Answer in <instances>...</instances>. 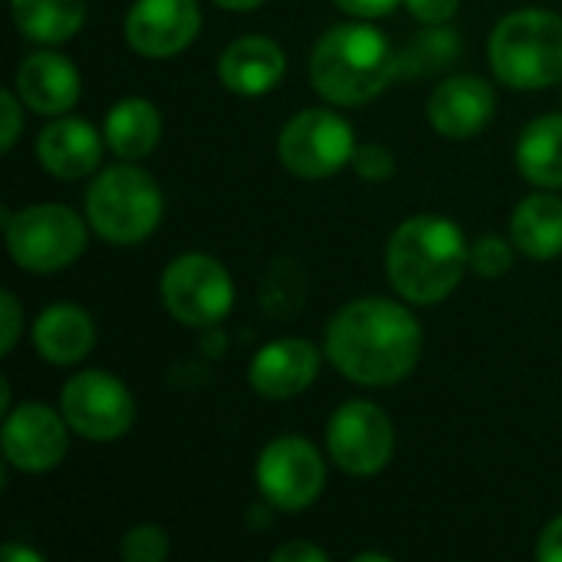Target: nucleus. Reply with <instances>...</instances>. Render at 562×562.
<instances>
[{"mask_svg":"<svg viewBox=\"0 0 562 562\" xmlns=\"http://www.w3.org/2000/svg\"><path fill=\"white\" fill-rule=\"evenodd\" d=\"M161 300L181 326L211 329L234 306V280L221 260L207 254H181L161 273Z\"/></svg>","mask_w":562,"mask_h":562,"instance_id":"obj_8","label":"nucleus"},{"mask_svg":"<svg viewBox=\"0 0 562 562\" xmlns=\"http://www.w3.org/2000/svg\"><path fill=\"white\" fill-rule=\"evenodd\" d=\"M352 168H356V175L362 181H389L395 175V155H392V148H385L379 142H369V145L356 148Z\"/></svg>","mask_w":562,"mask_h":562,"instance_id":"obj_28","label":"nucleus"},{"mask_svg":"<svg viewBox=\"0 0 562 562\" xmlns=\"http://www.w3.org/2000/svg\"><path fill=\"white\" fill-rule=\"evenodd\" d=\"M494 76L510 89H547L562 82V16L527 7L507 13L487 43Z\"/></svg>","mask_w":562,"mask_h":562,"instance_id":"obj_4","label":"nucleus"},{"mask_svg":"<svg viewBox=\"0 0 562 562\" xmlns=\"http://www.w3.org/2000/svg\"><path fill=\"white\" fill-rule=\"evenodd\" d=\"M95 346V323L72 303L46 306L33 323V349L49 366H76Z\"/></svg>","mask_w":562,"mask_h":562,"instance_id":"obj_19","label":"nucleus"},{"mask_svg":"<svg viewBox=\"0 0 562 562\" xmlns=\"http://www.w3.org/2000/svg\"><path fill=\"white\" fill-rule=\"evenodd\" d=\"M497 92L481 76H448L428 95V122L445 138H474L491 125Z\"/></svg>","mask_w":562,"mask_h":562,"instance_id":"obj_15","label":"nucleus"},{"mask_svg":"<svg viewBox=\"0 0 562 562\" xmlns=\"http://www.w3.org/2000/svg\"><path fill=\"white\" fill-rule=\"evenodd\" d=\"M273 562H329V553L319 550L316 543H306V540H293V543H283L273 550Z\"/></svg>","mask_w":562,"mask_h":562,"instance_id":"obj_33","label":"nucleus"},{"mask_svg":"<svg viewBox=\"0 0 562 562\" xmlns=\"http://www.w3.org/2000/svg\"><path fill=\"white\" fill-rule=\"evenodd\" d=\"M257 491L283 514H300L313 507L326 487V461L313 441L300 435L273 438L257 458Z\"/></svg>","mask_w":562,"mask_h":562,"instance_id":"obj_10","label":"nucleus"},{"mask_svg":"<svg viewBox=\"0 0 562 562\" xmlns=\"http://www.w3.org/2000/svg\"><path fill=\"white\" fill-rule=\"evenodd\" d=\"M59 412L72 435L86 441H119L135 425V398L122 379L102 369L72 375L59 392Z\"/></svg>","mask_w":562,"mask_h":562,"instance_id":"obj_9","label":"nucleus"},{"mask_svg":"<svg viewBox=\"0 0 562 562\" xmlns=\"http://www.w3.org/2000/svg\"><path fill=\"white\" fill-rule=\"evenodd\" d=\"M221 10H234V13H247V10H257L260 3H267V0H214Z\"/></svg>","mask_w":562,"mask_h":562,"instance_id":"obj_36","label":"nucleus"},{"mask_svg":"<svg viewBox=\"0 0 562 562\" xmlns=\"http://www.w3.org/2000/svg\"><path fill=\"white\" fill-rule=\"evenodd\" d=\"M0 105H3V135H0V151H13L16 138H20V128H23V99L16 89H3L0 92Z\"/></svg>","mask_w":562,"mask_h":562,"instance_id":"obj_29","label":"nucleus"},{"mask_svg":"<svg viewBox=\"0 0 562 562\" xmlns=\"http://www.w3.org/2000/svg\"><path fill=\"white\" fill-rule=\"evenodd\" d=\"M514 250H517L514 240H504L497 234H484L471 244V270L484 280H497V277L514 270V260H517Z\"/></svg>","mask_w":562,"mask_h":562,"instance_id":"obj_26","label":"nucleus"},{"mask_svg":"<svg viewBox=\"0 0 562 562\" xmlns=\"http://www.w3.org/2000/svg\"><path fill=\"white\" fill-rule=\"evenodd\" d=\"M105 145L122 161H138L151 155L161 142V112L148 99H119L102 125Z\"/></svg>","mask_w":562,"mask_h":562,"instance_id":"obj_20","label":"nucleus"},{"mask_svg":"<svg viewBox=\"0 0 562 562\" xmlns=\"http://www.w3.org/2000/svg\"><path fill=\"white\" fill-rule=\"evenodd\" d=\"M356 562H392L389 553H359V557H352Z\"/></svg>","mask_w":562,"mask_h":562,"instance_id":"obj_38","label":"nucleus"},{"mask_svg":"<svg viewBox=\"0 0 562 562\" xmlns=\"http://www.w3.org/2000/svg\"><path fill=\"white\" fill-rule=\"evenodd\" d=\"M168 533L155 524H142V527H132L125 537H122V560L125 562H165L168 560Z\"/></svg>","mask_w":562,"mask_h":562,"instance_id":"obj_27","label":"nucleus"},{"mask_svg":"<svg viewBox=\"0 0 562 562\" xmlns=\"http://www.w3.org/2000/svg\"><path fill=\"white\" fill-rule=\"evenodd\" d=\"M405 7L418 23H451L461 0H405Z\"/></svg>","mask_w":562,"mask_h":562,"instance_id":"obj_31","label":"nucleus"},{"mask_svg":"<svg viewBox=\"0 0 562 562\" xmlns=\"http://www.w3.org/2000/svg\"><path fill=\"white\" fill-rule=\"evenodd\" d=\"M517 168L520 175L547 191L562 188V115H537L517 142Z\"/></svg>","mask_w":562,"mask_h":562,"instance_id":"obj_22","label":"nucleus"},{"mask_svg":"<svg viewBox=\"0 0 562 562\" xmlns=\"http://www.w3.org/2000/svg\"><path fill=\"white\" fill-rule=\"evenodd\" d=\"M10 13L26 40L59 46L82 30L86 0H10Z\"/></svg>","mask_w":562,"mask_h":562,"instance_id":"obj_23","label":"nucleus"},{"mask_svg":"<svg viewBox=\"0 0 562 562\" xmlns=\"http://www.w3.org/2000/svg\"><path fill=\"white\" fill-rule=\"evenodd\" d=\"M105 135L95 132L86 119L76 115H53L36 135V161L46 175L59 181L89 178L102 161Z\"/></svg>","mask_w":562,"mask_h":562,"instance_id":"obj_16","label":"nucleus"},{"mask_svg":"<svg viewBox=\"0 0 562 562\" xmlns=\"http://www.w3.org/2000/svg\"><path fill=\"white\" fill-rule=\"evenodd\" d=\"M3 237L20 270L56 273L82 257L86 221L66 204H30L16 214L3 211Z\"/></svg>","mask_w":562,"mask_h":562,"instance_id":"obj_6","label":"nucleus"},{"mask_svg":"<svg viewBox=\"0 0 562 562\" xmlns=\"http://www.w3.org/2000/svg\"><path fill=\"white\" fill-rule=\"evenodd\" d=\"M333 3L339 10H346L349 16H356V20H379V16L392 13L405 0H333Z\"/></svg>","mask_w":562,"mask_h":562,"instance_id":"obj_32","label":"nucleus"},{"mask_svg":"<svg viewBox=\"0 0 562 562\" xmlns=\"http://www.w3.org/2000/svg\"><path fill=\"white\" fill-rule=\"evenodd\" d=\"M537 560L540 562H562V514L557 520H550L540 533L537 543Z\"/></svg>","mask_w":562,"mask_h":562,"instance_id":"obj_34","label":"nucleus"},{"mask_svg":"<svg viewBox=\"0 0 562 562\" xmlns=\"http://www.w3.org/2000/svg\"><path fill=\"white\" fill-rule=\"evenodd\" d=\"M356 132L336 109H303L296 112L277 138L280 165L306 181H323L352 165Z\"/></svg>","mask_w":562,"mask_h":562,"instance_id":"obj_7","label":"nucleus"},{"mask_svg":"<svg viewBox=\"0 0 562 562\" xmlns=\"http://www.w3.org/2000/svg\"><path fill=\"white\" fill-rule=\"evenodd\" d=\"M0 557H3V562H43V557H40L36 550L20 547V543H7Z\"/></svg>","mask_w":562,"mask_h":562,"instance_id":"obj_35","label":"nucleus"},{"mask_svg":"<svg viewBox=\"0 0 562 562\" xmlns=\"http://www.w3.org/2000/svg\"><path fill=\"white\" fill-rule=\"evenodd\" d=\"M458 59H461V33L448 23H425V30L415 33L398 49V76L402 79L438 76Z\"/></svg>","mask_w":562,"mask_h":562,"instance_id":"obj_24","label":"nucleus"},{"mask_svg":"<svg viewBox=\"0 0 562 562\" xmlns=\"http://www.w3.org/2000/svg\"><path fill=\"white\" fill-rule=\"evenodd\" d=\"M201 33L198 0H135L125 13V43L148 59L188 49Z\"/></svg>","mask_w":562,"mask_h":562,"instance_id":"obj_13","label":"nucleus"},{"mask_svg":"<svg viewBox=\"0 0 562 562\" xmlns=\"http://www.w3.org/2000/svg\"><path fill=\"white\" fill-rule=\"evenodd\" d=\"M326 448L333 464L349 477H372L385 471L395 454L392 418L379 405L352 398L333 412L326 425Z\"/></svg>","mask_w":562,"mask_h":562,"instance_id":"obj_11","label":"nucleus"},{"mask_svg":"<svg viewBox=\"0 0 562 562\" xmlns=\"http://www.w3.org/2000/svg\"><path fill=\"white\" fill-rule=\"evenodd\" d=\"M316 375H319V349L300 336H283L267 342L247 369L250 389L270 402H286L303 395L316 382Z\"/></svg>","mask_w":562,"mask_h":562,"instance_id":"obj_14","label":"nucleus"},{"mask_svg":"<svg viewBox=\"0 0 562 562\" xmlns=\"http://www.w3.org/2000/svg\"><path fill=\"white\" fill-rule=\"evenodd\" d=\"M0 412H10V382L0 379Z\"/></svg>","mask_w":562,"mask_h":562,"instance_id":"obj_37","label":"nucleus"},{"mask_svg":"<svg viewBox=\"0 0 562 562\" xmlns=\"http://www.w3.org/2000/svg\"><path fill=\"white\" fill-rule=\"evenodd\" d=\"M471 267L464 231L445 214H415L395 227L385 247V273L395 293L415 306L448 300Z\"/></svg>","mask_w":562,"mask_h":562,"instance_id":"obj_2","label":"nucleus"},{"mask_svg":"<svg viewBox=\"0 0 562 562\" xmlns=\"http://www.w3.org/2000/svg\"><path fill=\"white\" fill-rule=\"evenodd\" d=\"M217 76L227 92L257 99L273 92L286 76V53L277 40L263 33H247L227 43V49L217 59Z\"/></svg>","mask_w":562,"mask_h":562,"instance_id":"obj_18","label":"nucleus"},{"mask_svg":"<svg viewBox=\"0 0 562 562\" xmlns=\"http://www.w3.org/2000/svg\"><path fill=\"white\" fill-rule=\"evenodd\" d=\"M422 346L425 336L408 306L385 296H359L329 319L323 352L349 382L389 389L415 372Z\"/></svg>","mask_w":562,"mask_h":562,"instance_id":"obj_1","label":"nucleus"},{"mask_svg":"<svg viewBox=\"0 0 562 562\" xmlns=\"http://www.w3.org/2000/svg\"><path fill=\"white\" fill-rule=\"evenodd\" d=\"M398 76V53L369 20L329 26L310 53L313 89L342 109L379 99Z\"/></svg>","mask_w":562,"mask_h":562,"instance_id":"obj_3","label":"nucleus"},{"mask_svg":"<svg viewBox=\"0 0 562 562\" xmlns=\"http://www.w3.org/2000/svg\"><path fill=\"white\" fill-rule=\"evenodd\" d=\"M303 270L293 260H277L260 283V303L273 316H293L303 306Z\"/></svg>","mask_w":562,"mask_h":562,"instance_id":"obj_25","label":"nucleus"},{"mask_svg":"<svg viewBox=\"0 0 562 562\" xmlns=\"http://www.w3.org/2000/svg\"><path fill=\"white\" fill-rule=\"evenodd\" d=\"M69 425L63 412H53L43 402H23L3 418V458L13 471L46 474L69 451Z\"/></svg>","mask_w":562,"mask_h":562,"instance_id":"obj_12","label":"nucleus"},{"mask_svg":"<svg viewBox=\"0 0 562 562\" xmlns=\"http://www.w3.org/2000/svg\"><path fill=\"white\" fill-rule=\"evenodd\" d=\"M0 316H3V323H0V352L10 356L13 346H16V339H20V333H23L20 303H16V296L10 290L0 293Z\"/></svg>","mask_w":562,"mask_h":562,"instance_id":"obj_30","label":"nucleus"},{"mask_svg":"<svg viewBox=\"0 0 562 562\" xmlns=\"http://www.w3.org/2000/svg\"><path fill=\"white\" fill-rule=\"evenodd\" d=\"M20 99L26 102V109H33L36 115H66L82 92V76L72 66L69 56L56 53L53 46L30 53L20 69H16V86Z\"/></svg>","mask_w":562,"mask_h":562,"instance_id":"obj_17","label":"nucleus"},{"mask_svg":"<svg viewBox=\"0 0 562 562\" xmlns=\"http://www.w3.org/2000/svg\"><path fill=\"white\" fill-rule=\"evenodd\" d=\"M161 214L165 198L158 181L145 168H135L132 161L102 168L86 191L89 227L115 247L148 240L158 231Z\"/></svg>","mask_w":562,"mask_h":562,"instance_id":"obj_5","label":"nucleus"},{"mask_svg":"<svg viewBox=\"0 0 562 562\" xmlns=\"http://www.w3.org/2000/svg\"><path fill=\"white\" fill-rule=\"evenodd\" d=\"M510 240L530 260H557L562 254V198L530 194L510 217Z\"/></svg>","mask_w":562,"mask_h":562,"instance_id":"obj_21","label":"nucleus"}]
</instances>
